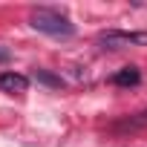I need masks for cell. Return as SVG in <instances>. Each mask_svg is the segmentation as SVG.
<instances>
[{
	"label": "cell",
	"instance_id": "1",
	"mask_svg": "<svg viewBox=\"0 0 147 147\" xmlns=\"http://www.w3.org/2000/svg\"><path fill=\"white\" fill-rule=\"evenodd\" d=\"M29 23H32V29H38V32H43V35H52V38H69L72 32H75V23H72L63 12L49 9V6L32 9Z\"/></svg>",
	"mask_w": 147,
	"mask_h": 147
},
{
	"label": "cell",
	"instance_id": "2",
	"mask_svg": "<svg viewBox=\"0 0 147 147\" xmlns=\"http://www.w3.org/2000/svg\"><path fill=\"white\" fill-rule=\"evenodd\" d=\"M98 46L110 52L133 49V46H147V32H124V29H110L98 35Z\"/></svg>",
	"mask_w": 147,
	"mask_h": 147
},
{
	"label": "cell",
	"instance_id": "4",
	"mask_svg": "<svg viewBox=\"0 0 147 147\" xmlns=\"http://www.w3.org/2000/svg\"><path fill=\"white\" fill-rule=\"evenodd\" d=\"M141 127H147V107L141 113H136V115H127V118L115 121L110 130L113 133H133V130H141Z\"/></svg>",
	"mask_w": 147,
	"mask_h": 147
},
{
	"label": "cell",
	"instance_id": "5",
	"mask_svg": "<svg viewBox=\"0 0 147 147\" xmlns=\"http://www.w3.org/2000/svg\"><path fill=\"white\" fill-rule=\"evenodd\" d=\"M138 81H141V75H138L136 66H124L121 72L113 75V84H115V87H136Z\"/></svg>",
	"mask_w": 147,
	"mask_h": 147
},
{
	"label": "cell",
	"instance_id": "3",
	"mask_svg": "<svg viewBox=\"0 0 147 147\" xmlns=\"http://www.w3.org/2000/svg\"><path fill=\"white\" fill-rule=\"evenodd\" d=\"M29 90V78L20 72H0V92L6 95H23Z\"/></svg>",
	"mask_w": 147,
	"mask_h": 147
},
{
	"label": "cell",
	"instance_id": "6",
	"mask_svg": "<svg viewBox=\"0 0 147 147\" xmlns=\"http://www.w3.org/2000/svg\"><path fill=\"white\" fill-rule=\"evenodd\" d=\"M35 78H38V81H43V84H52V87H61V78L49 75V72H43V69H38V72H35Z\"/></svg>",
	"mask_w": 147,
	"mask_h": 147
},
{
	"label": "cell",
	"instance_id": "7",
	"mask_svg": "<svg viewBox=\"0 0 147 147\" xmlns=\"http://www.w3.org/2000/svg\"><path fill=\"white\" fill-rule=\"evenodd\" d=\"M6 61H9V52H6V49H0V63H6Z\"/></svg>",
	"mask_w": 147,
	"mask_h": 147
}]
</instances>
